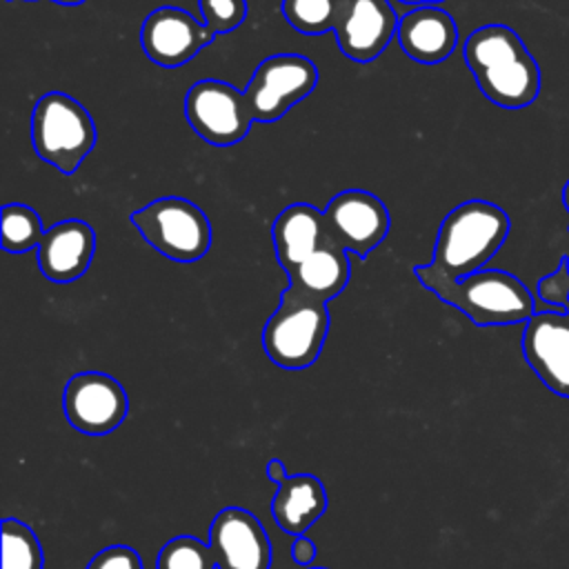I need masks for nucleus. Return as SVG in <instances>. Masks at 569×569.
Returning a JSON list of instances; mask_svg holds the SVG:
<instances>
[{
    "label": "nucleus",
    "mask_w": 569,
    "mask_h": 569,
    "mask_svg": "<svg viewBox=\"0 0 569 569\" xmlns=\"http://www.w3.org/2000/svg\"><path fill=\"white\" fill-rule=\"evenodd\" d=\"M465 62L487 100L502 109L529 107L540 93V69L507 24H485L465 40Z\"/></svg>",
    "instance_id": "nucleus-1"
},
{
    "label": "nucleus",
    "mask_w": 569,
    "mask_h": 569,
    "mask_svg": "<svg viewBox=\"0 0 569 569\" xmlns=\"http://www.w3.org/2000/svg\"><path fill=\"white\" fill-rule=\"evenodd\" d=\"M413 273L422 287L462 311L478 327L518 325L536 313L531 291L516 276L500 269H480L460 280H449L429 264L413 267Z\"/></svg>",
    "instance_id": "nucleus-2"
},
{
    "label": "nucleus",
    "mask_w": 569,
    "mask_h": 569,
    "mask_svg": "<svg viewBox=\"0 0 569 569\" xmlns=\"http://www.w3.org/2000/svg\"><path fill=\"white\" fill-rule=\"evenodd\" d=\"M511 220L505 209L489 200H467L453 207L440 222L433 260L429 267L460 280L480 271L505 244Z\"/></svg>",
    "instance_id": "nucleus-3"
},
{
    "label": "nucleus",
    "mask_w": 569,
    "mask_h": 569,
    "mask_svg": "<svg viewBox=\"0 0 569 569\" xmlns=\"http://www.w3.org/2000/svg\"><path fill=\"white\" fill-rule=\"evenodd\" d=\"M329 333L327 305L287 287L276 311L262 327V349L280 369L311 367Z\"/></svg>",
    "instance_id": "nucleus-4"
},
{
    "label": "nucleus",
    "mask_w": 569,
    "mask_h": 569,
    "mask_svg": "<svg viewBox=\"0 0 569 569\" xmlns=\"http://www.w3.org/2000/svg\"><path fill=\"white\" fill-rule=\"evenodd\" d=\"M96 124L89 111L62 91L38 98L31 113V144L38 158L62 173H76L96 144Z\"/></svg>",
    "instance_id": "nucleus-5"
},
{
    "label": "nucleus",
    "mask_w": 569,
    "mask_h": 569,
    "mask_svg": "<svg viewBox=\"0 0 569 569\" xmlns=\"http://www.w3.org/2000/svg\"><path fill=\"white\" fill-rule=\"evenodd\" d=\"M131 222L147 244L173 262H196L211 247L209 218L187 198L151 200L131 213Z\"/></svg>",
    "instance_id": "nucleus-6"
},
{
    "label": "nucleus",
    "mask_w": 569,
    "mask_h": 569,
    "mask_svg": "<svg viewBox=\"0 0 569 569\" xmlns=\"http://www.w3.org/2000/svg\"><path fill=\"white\" fill-rule=\"evenodd\" d=\"M318 82L316 64L300 53H276L253 71L244 100L253 122H276L305 100Z\"/></svg>",
    "instance_id": "nucleus-7"
},
{
    "label": "nucleus",
    "mask_w": 569,
    "mask_h": 569,
    "mask_svg": "<svg viewBox=\"0 0 569 569\" xmlns=\"http://www.w3.org/2000/svg\"><path fill=\"white\" fill-rule=\"evenodd\" d=\"M184 116L189 127L209 144L231 147L240 142L251 129V113L244 91L204 78L189 87L184 96Z\"/></svg>",
    "instance_id": "nucleus-8"
},
{
    "label": "nucleus",
    "mask_w": 569,
    "mask_h": 569,
    "mask_svg": "<svg viewBox=\"0 0 569 569\" xmlns=\"http://www.w3.org/2000/svg\"><path fill=\"white\" fill-rule=\"evenodd\" d=\"M62 409L67 422L76 431L84 436H107L124 422L129 398L113 376L102 371H80L64 385Z\"/></svg>",
    "instance_id": "nucleus-9"
},
{
    "label": "nucleus",
    "mask_w": 569,
    "mask_h": 569,
    "mask_svg": "<svg viewBox=\"0 0 569 569\" xmlns=\"http://www.w3.org/2000/svg\"><path fill=\"white\" fill-rule=\"evenodd\" d=\"M322 213L329 238L358 258H367L389 231V211L385 202L362 189L336 193Z\"/></svg>",
    "instance_id": "nucleus-10"
},
{
    "label": "nucleus",
    "mask_w": 569,
    "mask_h": 569,
    "mask_svg": "<svg viewBox=\"0 0 569 569\" xmlns=\"http://www.w3.org/2000/svg\"><path fill=\"white\" fill-rule=\"evenodd\" d=\"M522 356L551 393L569 398V307L538 309L525 322Z\"/></svg>",
    "instance_id": "nucleus-11"
},
{
    "label": "nucleus",
    "mask_w": 569,
    "mask_h": 569,
    "mask_svg": "<svg viewBox=\"0 0 569 569\" xmlns=\"http://www.w3.org/2000/svg\"><path fill=\"white\" fill-rule=\"evenodd\" d=\"M213 38L204 22H198L180 7H158L140 27L142 51L153 64L167 69L187 64Z\"/></svg>",
    "instance_id": "nucleus-12"
},
{
    "label": "nucleus",
    "mask_w": 569,
    "mask_h": 569,
    "mask_svg": "<svg viewBox=\"0 0 569 569\" xmlns=\"http://www.w3.org/2000/svg\"><path fill=\"white\" fill-rule=\"evenodd\" d=\"M207 545L216 560V569L271 567V540L260 520L242 507H224L213 516Z\"/></svg>",
    "instance_id": "nucleus-13"
},
{
    "label": "nucleus",
    "mask_w": 569,
    "mask_h": 569,
    "mask_svg": "<svg viewBox=\"0 0 569 569\" xmlns=\"http://www.w3.org/2000/svg\"><path fill=\"white\" fill-rule=\"evenodd\" d=\"M398 22L389 0H342L333 36L349 60L365 64L387 49Z\"/></svg>",
    "instance_id": "nucleus-14"
},
{
    "label": "nucleus",
    "mask_w": 569,
    "mask_h": 569,
    "mask_svg": "<svg viewBox=\"0 0 569 569\" xmlns=\"http://www.w3.org/2000/svg\"><path fill=\"white\" fill-rule=\"evenodd\" d=\"M96 251L93 229L78 218L49 227L38 244V267L51 282H73L89 269Z\"/></svg>",
    "instance_id": "nucleus-15"
},
{
    "label": "nucleus",
    "mask_w": 569,
    "mask_h": 569,
    "mask_svg": "<svg viewBox=\"0 0 569 569\" xmlns=\"http://www.w3.org/2000/svg\"><path fill=\"white\" fill-rule=\"evenodd\" d=\"M396 38L402 51L420 64H438L447 60L458 44V27L453 18L436 7H413L400 22Z\"/></svg>",
    "instance_id": "nucleus-16"
},
{
    "label": "nucleus",
    "mask_w": 569,
    "mask_h": 569,
    "mask_svg": "<svg viewBox=\"0 0 569 569\" xmlns=\"http://www.w3.org/2000/svg\"><path fill=\"white\" fill-rule=\"evenodd\" d=\"M271 236L276 260L284 273L318 251L322 244L333 242L327 231L325 213L307 202H293L284 207L273 220Z\"/></svg>",
    "instance_id": "nucleus-17"
},
{
    "label": "nucleus",
    "mask_w": 569,
    "mask_h": 569,
    "mask_svg": "<svg viewBox=\"0 0 569 569\" xmlns=\"http://www.w3.org/2000/svg\"><path fill=\"white\" fill-rule=\"evenodd\" d=\"M327 502L325 485L316 476L296 473L278 482V491L271 500V516L284 533L298 538L322 518Z\"/></svg>",
    "instance_id": "nucleus-18"
},
{
    "label": "nucleus",
    "mask_w": 569,
    "mask_h": 569,
    "mask_svg": "<svg viewBox=\"0 0 569 569\" xmlns=\"http://www.w3.org/2000/svg\"><path fill=\"white\" fill-rule=\"evenodd\" d=\"M349 256L336 242L322 244L318 251H313L300 264L287 271L291 289L325 305L338 293H342V289L349 282Z\"/></svg>",
    "instance_id": "nucleus-19"
},
{
    "label": "nucleus",
    "mask_w": 569,
    "mask_h": 569,
    "mask_svg": "<svg viewBox=\"0 0 569 569\" xmlns=\"http://www.w3.org/2000/svg\"><path fill=\"white\" fill-rule=\"evenodd\" d=\"M44 553L38 536L18 518L2 520V569H42Z\"/></svg>",
    "instance_id": "nucleus-20"
},
{
    "label": "nucleus",
    "mask_w": 569,
    "mask_h": 569,
    "mask_svg": "<svg viewBox=\"0 0 569 569\" xmlns=\"http://www.w3.org/2000/svg\"><path fill=\"white\" fill-rule=\"evenodd\" d=\"M0 229H2L0 244L9 253H24L38 247L47 231L42 229V220L36 213V209L20 202H11L2 207Z\"/></svg>",
    "instance_id": "nucleus-21"
},
{
    "label": "nucleus",
    "mask_w": 569,
    "mask_h": 569,
    "mask_svg": "<svg viewBox=\"0 0 569 569\" xmlns=\"http://www.w3.org/2000/svg\"><path fill=\"white\" fill-rule=\"evenodd\" d=\"M340 7L342 0H282L280 11L296 31L305 36H320L333 31Z\"/></svg>",
    "instance_id": "nucleus-22"
},
{
    "label": "nucleus",
    "mask_w": 569,
    "mask_h": 569,
    "mask_svg": "<svg viewBox=\"0 0 569 569\" xmlns=\"http://www.w3.org/2000/svg\"><path fill=\"white\" fill-rule=\"evenodd\" d=\"M156 569H216V560L207 542L193 536H176L158 551Z\"/></svg>",
    "instance_id": "nucleus-23"
},
{
    "label": "nucleus",
    "mask_w": 569,
    "mask_h": 569,
    "mask_svg": "<svg viewBox=\"0 0 569 569\" xmlns=\"http://www.w3.org/2000/svg\"><path fill=\"white\" fill-rule=\"evenodd\" d=\"M202 22L213 36L236 31L247 16V0H198Z\"/></svg>",
    "instance_id": "nucleus-24"
},
{
    "label": "nucleus",
    "mask_w": 569,
    "mask_h": 569,
    "mask_svg": "<svg viewBox=\"0 0 569 569\" xmlns=\"http://www.w3.org/2000/svg\"><path fill=\"white\" fill-rule=\"evenodd\" d=\"M538 298L545 302V309H567L569 307V258L562 256L558 267L538 280Z\"/></svg>",
    "instance_id": "nucleus-25"
},
{
    "label": "nucleus",
    "mask_w": 569,
    "mask_h": 569,
    "mask_svg": "<svg viewBox=\"0 0 569 569\" xmlns=\"http://www.w3.org/2000/svg\"><path fill=\"white\" fill-rule=\"evenodd\" d=\"M87 569H142V558L129 545H111L100 549Z\"/></svg>",
    "instance_id": "nucleus-26"
},
{
    "label": "nucleus",
    "mask_w": 569,
    "mask_h": 569,
    "mask_svg": "<svg viewBox=\"0 0 569 569\" xmlns=\"http://www.w3.org/2000/svg\"><path fill=\"white\" fill-rule=\"evenodd\" d=\"M291 558L296 565L300 567H309L316 558V545L307 538V536H298L293 538V545H291Z\"/></svg>",
    "instance_id": "nucleus-27"
},
{
    "label": "nucleus",
    "mask_w": 569,
    "mask_h": 569,
    "mask_svg": "<svg viewBox=\"0 0 569 569\" xmlns=\"http://www.w3.org/2000/svg\"><path fill=\"white\" fill-rule=\"evenodd\" d=\"M267 476H269V480H273V482L278 485V482L284 480L289 473H287V469H284V462H280L278 458H273V460H269V465H267Z\"/></svg>",
    "instance_id": "nucleus-28"
},
{
    "label": "nucleus",
    "mask_w": 569,
    "mask_h": 569,
    "mask_svg": "<svg viewBox=\"0 0 569 569\" xmlns=\"http://www.w3.org/2000/svg\"><path fill=\"white\" fill-rule=\"evenodd\" d=\"M398 2L413 4V7H427V4H438V2H442V0H398Z\"/></svg>",
    "instance_id": "nucleus-29"
},
{
    "label": "nucleus",
    "mask_w": 569,
    "mask_h": 569,
    "mask_svg": "<svg viewBox=\"0 0 569 569\" xmlns=\"http://www.w3.org/2000/svg\"><path fill=\"white\" fill-rule=\"evenodd\" d=\"M562 202H565V207H567V211H569V180H567L565 187H562Z\"/></svg>",
    "instance_id": "nucleus-30"
},
{
    "label": "nucleus",
    "mask_w": 569,
    "mask_h": 569,
    "mask_svg": "<svg viewBox=\"0 0 569 569\" xmlns=\"http://www.w3.org/2000/svg\"><path fill=\"white\" fill-rule=\"evenodd\" d=\"M53 2H58V4H67V7H71V4H82L84 0H53Z\"/></svg>",
    "instance_id": "nucleus-31"
},
{
    "label": "nucleus",
    "mask_w": 569,
    "mask_h": 569,
    "mask_svg": "<svg viewBox=\"0 0 569 569\" xmlns=\"http://www.w3.org/2000/svg\"><path fill=\"white\" fill-rule=\"evenodd\" d=\"M307 569H327V567H307Z\"/></svg>",
    "instance_id": "nucleus-32"
}]
</instances>
